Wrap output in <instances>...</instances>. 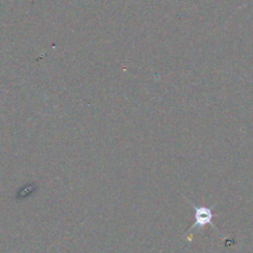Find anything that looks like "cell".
<instances>
[{
  "instance_id": "6da1fadb",
  "label": "cell",
  "mask_w": 253,
  "mask_h": 253,
  "mask_svg": "<svg viewBox=\"0 0 253 253\" xmlns=\"http://www.w3.org/2000/svg\"><path fill=\"white\" fill-rule=\"evenodd\" d=\"M186 198V197H185ZM187 199V198H186ZM188 200V199H187ZM189 201V200H188ZM189 204L193 207L194 211H195V222L193 223V225L190 228V231L192 230H200L202 228H204L207 224H210L211 226H212L214 229H216L218 231V233L223 237V239L225 240V237L222 235V233L218 230V228L213 224L212 222V217H213V213L211 211V209L213 208V206H211V208L208 207H197L196 205H194L191 201H189Z\"/></svg>"
}]
</instances>
